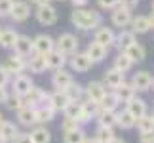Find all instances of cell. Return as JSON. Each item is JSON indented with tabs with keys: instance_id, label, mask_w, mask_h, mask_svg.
<instances>
[{
	"instance_id": "cell-2",
	"label": "cell",
	"mask_w": 154,
	"mask_h": 143,
	"mask_svg": "<svg viewBox=\"0 0 154 143\" xmlns=\"http://www.w3.org/2000/svg\"><path fill=\"white\" fill-rule=\"evenodd\" d=\"M78 46H80V40L76 38V34H72V33H61L59 38L55 40V50L65 53L67 57L74 56V53L78 52Z\"/></svg>"
},
{
	"instance_id": "cell-20",
	"label": "cell",
	"mask_w": 154,
	"mask_h": 143,
	"mask_svg": "<svg viewBox=\"0 0 154 143\" xmlns=\"http://www.w3.org/2000/svg\"><path fill=\"white\" fill-rule=\"evenodd\" d=\"M19 128H17L15 122L11 120H4L2 124H0V139H4L6 143H15L17 135H19Z\"/></svg>"
},
{
	"instance_id": "cell-50",
	"label": "cell",
	"mask_w": 154,
	"mask_h": 143,
	"mask_svg": "<svg viewBox=\"0 0 154 143\" xmlns=\"http://www.w3.org/2000/svg\"><path fill=\"white\" fill-rule=\"evenodd\" d=\"M34 6H44V4H50V0H31Z\"/></svg>"
},
{
	"instance_id": "cell-25",
	"label": "cell",
	"mask_w": 154,
	"mask_h": 143,
	"mask_svg": "<svg viewBox=\"0 0 154 143\" xmlns=\"http://www.w3.org/2000/svg\"><path fill=\"white\" fill-rule=\"evenodd\" d=\"M112 92L116 94V97H118V101H120V105H122V103H124V105L129 103V101H131L135 95H137L135 88L129 84V82H124V84H120L116 90H112Z\"/></svg>"
},
{
	"instance_id": "cell-21",
	"label": "cell",
	"mask_w": 154,
	"mask_h": 143,
	"mask_svg": "<svg viewBox=\"0 0 154 143\" xmlns=\"http://www.w3.org/2000/svg\"><path fill=\"white\" fill-rule=\"evenodd\" d=\"M69 103H70V101H69V97H67V94H65V92H57V90L50 92L48 105H50L55 113H63L65 109H67Z\"/></svg>"
},
{
	"instance_id": "cell-4",
	"label": "cell",
	"mask_w": 154,
	"mask_h": 143,
	"mask_svg": "<svg viewBox=\"0 0 154 143\" xmlns=\"http://www.w3.org/2000/svg\"><path fill=\"white\" fill-rule=\"evenodd\" d=\"M10 84H11V94L21 95V97H25V95L34 88V82H32V78L27 73L11 76V82H10Z\"/></svg>"
},
{
	"instance_id": "cell-60",
	"label": "cell",
	"mask_w": 154,
	"mask_h": 143,
	"mask_svg": "<svg viewBox=\"0 0 154 143\" xmlns=\"http://www.w3.org/2000/svg\"><path fill=\"white\" fill-rule=\"evenodd\" d=\"M0 33H2V29H0Z\"/></svg>"
},
{
	"instance_id": "cell-28",
	"label": "cell",
	"mask_w": 154,
	"mask_h": 143,
	"mask_svg": "<svg viewBox=\"0 0 154 143\" xmlns=\"http://www.w3.org/2000/svg\"><path fill=\"white\" fill-rule=\"evenodd\" d=\"M135 118L129 115V113L126 109H122V111H116V126L118 128H122V130H133L135 128Z\"/></svg>"
},
{
	"instance_id": "cell-9",
	"label": "cell",
	"mask_w": 154,
	"mask_h": 143,
	"mask_svg": "<svg viewBox=\"0 0 154 143\" xmlns=\"http://www.w3.org/2000/svg\"><path fill=\"white\" fill-rule=\"evenodd\" d=\"M74 82L72 78V73L67 69H59V71H53V75H51V86L55 88L57 92H65L67 88L70 86Z\"/></svg>"
},
{
	"instance_id": "cell-43",
	"label": "cell",
	"mask_w": 154,
	"mask_h": 143,
	"mask_svg": "<svg viewBox=\"0 0 154 143\" xmlns=\"http://www.w3.org/2000/svg\"><path fill=\"white\" fill-rule=\"evenodd\" d=\"M11 82V75L10 71L4 67V65H0V86H8Z\"/></svg>"
},
{
	"instance_id": "cell-36",
	"label": "cell",
	"mask_w": 154,
	"mask_h": 143,
	"mask_svg": "<svg viewBox=\"0 0 154 143\" xmlns=\"http://www.w3.org/2000/svg\"><path fill=\"white\" fill-rule=\"evenodd\" d=\"M82 107H84V101H70L67 105V109L63 111L65 118H72V120H78L80 113H82Z\"/></svg>"
},
{
	"instance_id": "cell-17",
	"label": "cell",
	"mask_w": 154,
	"mask_h": 143,
	"mask_svg": "<svg viewBox=\"0 0 154 143\" xmlns=\"http://www.w3.org/2000/svg\"><path fill=\"white\" fill-rule=\"evenodd\" d=\"M69 63V57L61 53L59 50H51L48 56H46V65H48V71H59L65 69V65Z\"/></svg>"
},
{
	"instance_id": "cell-18",
	"label": "cell",
	"mask_w": 154,
	"mask_h": 143,
	"mask_svg": "<svg viewBox=\"0 0 154 143\" xmlns=\"http://www.w3.org/2000/svg\"><path fill=\"white\" fill-rule=\"evenodd\" d=\"M137 42V37L129 31V29H124V31H120L116 34V38H114V48L118 52H126L131 44Z\"/></svg>"
},
{
	"instance_id": "cell-42",
	"label": "cell",
	"mask_w": 154,
	"mask_h": 143,
	"mask_svg": "<svg viewBox=\"0 0 154 143\" xmlns=\"http://www.w3.org/2000/svg\"><path fill=\"white\" fill-rule=\"evenodd\" d=\"M11 6H14V0H0V19L10 17Z\"/></svg>"
},
{
	"instance_id": "cell-22",
	"label": "cell",
	"mask_w": 154,
	"mask_h": 143,
	"mask_svg": "<svg viewBox=\"0 0 154 143\" xmlns=\"http://www.w3.org/2000/svg\"><path fill=\"white\" fill-rule=\"evenodd\" d=\"M17 122H19L21 126H25V128L38 126V124H36V111H34L32 107L25 105L21 111H17Z\"/></svg>"
},
{
	"instance_id": "cell-59",
	"label": "cell",
	"mask_w": 154,
	"mask_h": 143,
	"mask_svg": "<svg viewBox=\"0 0 154 143\" xmlns=\"http://www.w3.org/2000/svg\"><path fill=\"white\" fill-rule=\"evenodd\" d=\"M59 2H65V0H59Z\"/></svg>"
},
{
	"instance_id": "cell-3",
	"label": "cell",
	"mask_w": 154,
	"mask_h": 143,
	"mask_svg": "<svg viewBox=\"0 0 154 143\" xmlns=\"http://www.w3.org/2000/svg\"><path fill=\"white\" fill-rule=\"evenodd\" d=\"M106 92L109 90H106V86L101 80H90L84 86V99L91 101V103H101V99L105 97Z\"/></svg>"
},
{
	"instance_id": "cell-35",
	"label": "cell",
	"mask_w": 154,
	"mask_h": 143,
	"mask_svg": "<svg viewBox=\"0 0 154 143\" xmlns=\"http://www.w3.org/2000/svg\"><path fill=\"white\" fill-rule=\"evenodd\" d=\"M65 94H67L69 101H84V86L78 84V82H72V84L65 90Z\"/></svg>"
},
{
	"instance_id": "cell-12",
	"label": "cell",
	"mask_w": 154,
	"mask_h": 143,
	"mask_svg": "<svg viewBox=\"0 0 154 143\" xmlns=\"http://www.w3.org/2000/svg\"><path fill=\"white\" fill-rule=\"evenodd\" d=\"M131 19H133V14L129 10L126 8H122V6H118V8H114L110 11V21H112V25L114 27H120L122 31L126 27L131 25Z\"/></svg>"
},
{
	"instance_id": "cell-26",
	"label": "cell",
	"mask_w": 154,
	"mask_h": 143,
	"mask_svg": "<svg viewBox=\"0 0 154 143\" xmlns=\"http://www.w3.org/2000/svg\"><path fill=\"white\" fill-rule=\"evenodd\" d=\"M131 31L135 37L137 34H145V33H149L150 31V25H149V15H135L133 19H131V25H129Z\"/></svg>"
},
{
	"instance_id": "cell-27",
	"label": "cell",
	"mask_w": 154,
	"mask_h": 143,
	"mask_svg": "<svg viewBox=\"0 0 154 143\" xmlns=\"http://www.w3.org/2000/svg\"><path fill=\"white\" fill-rule=\"evenodd\" d=\"M95 120H97V126L114 130L116 128V111H103L101 109Z\"/></svg>"
},
{
	"instance_id": "cell-52",
	"label": "cell",
	"mask_w": 154,
	"mask_h": 143,
	"mask_svg": "<svg viewBox=\"0 0 154 143\" xmlns=\"http://www.w3.org/2000/svg\"><path fill=\"white\" fill-rule=\"evenodd\" d=\"M109 143H126V141H124L122 138H116V135H114V138H112V139H110Z\"/></svg>"
},
{
	"instance_id": "cell-1",
	"label": "cell",
	"mask_w": 154,
	"mask_h": 143,
	"mask_svg": "<svg viewBox=\"0 0 154 143\" xmlns=\"http://www.w3.org/2000/svg\"><path fill=\"white\" fill-rule=\"evenodd\" d=\"M70 23L80 31H95L103 25V15L93 8H76L70 14Z\"/></svg>"
},
{
	"instance_id": "cell-53",
	"label": "cell",
	"mask_w": 154,
	"mask_h": 143,
	"mask_svg": "<svg viewBox=\"0 0 154 143\" xmlns=\"http://www.w3.org/2000/svg\"><path fill=\"white\" fill-rule=\"evenodd\" d=\"M149 25H150V29H154V14L149 15Z\"/></svg>"
},
{
	"instance_id": "cell-57",
	"label": "cell",
	"mask_w": 154,
	"mask_h": 143,
	"mask_svg": "<svg viewBox=\"0 0 154 143\" xmlns=\"http://www.w3.org/2000/svg\"><path fill=\"white\" fill-rule=\"evenodd\" d=\"M152 90H154V80H152Z\"/></svg>"
},
{
	"instance_id": "cell-33",
	"label": "cell",
	"mask_w": 154,
	"mask_h": 143,
	"mask_svg": "<svg viewBox=\"0 0 154 143\" xmlns=\"http://www.w3.org/2000/svg\"><path fill=\"white\" fill-rule=\"evenodd\" d=\"M112 67H114L116 71H120V73L126 75L128 71L133 67V61H131V59H129L124 52H118V56L114 57V63H112Z\"/></svg>"
},
{
	"instance_id": "cell-7",
	"label": "cell",
	"mask_w": 154,
	"mask_h": 143,
	"mask_svg": "<svg viewBox=\"0 0 154 143\" xmlns=\"http://www.w3.org/2000/svg\"><path fill=\"white\" fill-rule=\"evenodd\" d=\"M34 17H36V21L40 25H55L57 23V10L53 8L51 4H44V6H36V10H34Z\"/></svg>"
},
{
	"instance_id": "cell-41",
	"label": "cell",
	"mask_w": 154,
	"mask_h": 143,
	"mask_svg": "<svg viewBox=\"0 0 154 143\" xmlns=\"http://www.w3.org/2000/svg\"><path fill=\"white\" fill-rule=\"evenodd\" d=\"M82 128L76 120H72V118H63V122H61V130H63V134L65 132H72V130H78Z\"/></svg>"
},
{
	"instance_id": "cell-15",
	"label": "cell",
	"mask_w": 154,
	"mask_h": 143,
	"mask_svg": "<svg viewBox=\"0 0 154 143\" xmlns=\"http://www.w3.org/2000/svg\"><path fill=\"white\" fill-rule=\"evenodd\" d=\"M4 67L10 71L11 76L23 75V73L27 71V57H21V56H17V53H14V56H10L8 59H6Z\"/></svg>"
},
{
	"instance_id": "cell-54",
	"label": "cell",
	"mask_w": 154,
	"mask_h": 143,
	"mask_svg": "<svg viewBox=\"0 0 154 143\" xmlns=\"http://www.w3.org/2000/svg\"><path fill=\"white\" fill-rule=\"evenodd\" d=\"M4 120H6V118H4V116H2V113H0V124H2V122H4Z\"/></svg>"
},
{
	"instance_id": "cell-45",
	"label": "cell",
	"mask_w": 154,
	"mask_h": 143,
	"mask_svg": "<svg viewBox=\"0 0 154 143\" xmlns=\"http://www.w3.org/2000/svg\"><path fill=\"white\" fill-rule=\"evenodd\" d=\"M139 0H118V6H122V8H126L129 11H133L135 8H137Z\"/></svg>"
},
{
	"instance_id": "cell-58",
	"label": "cell",
	"mask_w": 154,
	"mask_h": 143,
	"mask_svg": "<svg viewBox=\"0 0 154 143\" xmlns=\"http://www.w3.org/2000/svg\"><path fill=\"white\" fill-rule=\"evenodd\" d=\"M0 143H6V141H4V139H0Z\"/></svg>"
},
{
	"instance_id": "cell-44",
	"label": "cell",
	"mask_w": 154,
	"mask_h": 143,
	"mask_svg": "<svg viewBox=\"0 0 154 143\" xmlns=\"http://www.w3.org/2000/svg\"><path fill=\"white\" fill-rule=\"evenodd\" d=\"M97 4L101 10H110V11L118 8V0H97Z\"/></svg>"
},
{
	"instance_id": "cell-34",
	"label": "cell",
	"mask_w": 154,
	"mask_h": 143,
	"mask_svg": "<svg viewBox=\"0 0 154 143\" xmlns=\"http://www.w3.org/2000/svg\"><path fill=\"white\" fill-rule=\"evenodd\" d=\"M99 107H101L103 111H116L118 107H120V101H118V97H116V94H114V92L109 90V92L105 94V97L101 99Z\"/></svg>"
},
{
	"instance_id": "cell-51",
	"label": "cell",
	"mask_w": 154,
	"mask_h": 143,
	"mask_svg": "<svg viewBox=\"0 0 154 143\" xmlns=\"http://www.w3.org/2000/svg\"><path fill=\"white\" fill-rule=\"evenodd\" d=\"M84 143H101V141H99L95 135H91V138H86V139H84Z\"/></svg>"
},
{
	"instance_id": "cell-48",
	"label": "cell",
	"mask_w": 154,
	"mask_h": 143,
	"mask_svg": "<svg viewBox=\"0 0 154 143\" xmlns=\"http://www.w3.org/2000/svg\"><path fill=\"white\" fill-rule=\"evenodd\" d=\"M8 95H10L8 88H6V86H0V105H2V103H6V99H8Z\"/></svg>"
},
{
	"instance_id": "cell-29",
	"label": "cell",
	"mask_w": 154,
	"mask_h": 143,
	"mask_svg": "<svg viewBox=\"0 0 154 143\" xmlns=\"http://www.w3.org/2000/svg\"><path fill=\"white\" fill-rule=\"evenodd\" d=\"M124 53H126V56L131 59L133 63H141V61H145V57H146V50H145V46H143V44H139V42L131 44Z\"/></svg>"
},
{
	"instance_id": "cell-24",
	"label": "cell",
	"mask_w": 154,
	"mask_h": 143,
	"mask_svg": "<svg viewBox=\"0 0 154 143\" xmlns=\"http://www.w3.org/2000/svg\"><path fill=\"white\" fill-rule=\"evenodd\" d=\"M27 71H31V73H34V75L46 73V71H48V65H46V56L32 53V56L27 59Z\"/></svg>"
},
{
	"instance_id": "cell-5",
	"label": "cell",
	"mask_w": 154,
	"mask_h": 143,
	"mask_svg": "<svg viewBox=\"0 0 154 143\" xmlns=\"http://www.w3.org/2000/svg\"><path fill=\"white\" fill-rule=\"evenodd\" d=\"M51 50H55V40H53L50 34L40 33L32 38V53H38V56H48Z\"/></svg>"
},
{
	"instance_id": "cell-16",
	"label": "cell",
	"mask_w": 154,
	"mask_h": 143,
	"mask_svg": "<svg viewBox=\"0 0 154 143\" xmlns=\"http://www.w3.org/2000/svg\"><path fill=\"white\" fill-rule=\"evenodd\" d=\"M11 50H14V53H17V56L29 59V57L32 56V38L27 37V34H19Z\"/></svg>"
},
{
	"instance_id": "cell-10",
	"label": "cell",
	"mask_w": 154,
	"mask_h": 143,
	"mask_svg": "<svg viewBox=\"0 0 154 143\" xmlns=\"http://www.w3.org/2000/svg\"><path fill=\"white\" fill-rule=\"evenodd\" d=\"M91 59L88 57L86 52H76L74 56H70L69 59V67L72 69V73H88L91 69Z\"/></svg>"
},
{
	"instance_id": "cell-49",
	"label": "cell",
	"mask_w": 154,
	"mask_h": 143,
	"mask_svg": "<svg viewBox=\"0 0 154 143\" xmlns=\"http://www.w3.org/2000/svg\"><path fill=\"white\" fill-rule=\"evenodd\" d=\"M70 2H72L74 10H76V8H88V2H90V0H70Z\"/></svg>"
},
{
	"instance_id": "cell-31",
	"label": "cell",
	"mask_w": 154,
	"mask_h": 143,
	"mask_svg": "<svg viewBox=\"0 0 154 143\" xmlns=\"http://www.w3.org/2000/svg\"><path fill=\"white\" fill-rule=\"evenodd\" d=\"M29 135H31L32 143H50L51 141V134L46 126H34L29 132Z\"/></svg>"
},
{
	"instance_id": "cell-23",
	"label": "cell",
	"mask_w": 154,
	"mask_h": 143,
	"mask_svg": "<svg viewBox=\"0 0 154 143\" xmlns=\"http://www.w3.org/2000/svg\"><path fill=\"white\" fill-rule=\"evenodd\" d=\"M106 52H109V48L97 44L95 40H91V42L88 44V48H86V53H88V57L91 59V63H101V61H105Z\"/></svg>"
},
{
	"instance_id": "cell-37",
	"label": "cell",
	"mask_w": 154,
	"mask_h": 143,
	"mask_svg": "<svg viewBox=\"0 0 154 143\" xmlns=\"http://www.w3.org/2000/svg\"><path fill=\"white\" fill-rule=\"evenodd\" d=\"M88 138L84 128L72 130V132H65L63 134V143H84V139Z\"/></svg>"
},
{
	"instance_id": "cell-13",
	"label": "cell",
	"mask_w": 154,
	"mask_h": 143,
	"mask_svg": "<svg viewBox=\"0 0 154 143\" xmlns=\"http://www.w3.org/2000/svg\"><path fill=\"white\" fill-rule=\"evenodd\" d=\"M126 111L131 115L135 120H139V118H143L145 115H149V107H146V101L141 99V97H135L129 101V103H126Z\"/></svg>"
},
{
	"instance_id": "cell-19",
	"label": "cell",
	"mask_w": 154,
	"mask_h": 143,
	"mask_svg": "<svg viewBox=\"0 0 154 143\" xmlns=\"http://www.w3.org/2000/svg\"><path fill=\"white\" fill-rule=\"evenodd\" d=\"M114 38H116V33L112 31L110 27H99L95 29V37H93V40H95L97 44H101L105 48H110V46H114Z\"/></svg>"
},
{
	"instance_id": "cell-30",
	"label": "cell",
	"mask_w": 154,
	"mask_h": 143,
	"mask_svg": "<svg viewBox=\"0 0 154 143\" xmlns=\"http://www.w3.org/2000/svg\"><path fill=\"white\" fill-rule=\"evenodd\" d=\"M34 111H36V124L38 126H46L48 122H51L53 118H55V111H53L50 105H42Z\"/></svg>"
},
{
	"instance_id": "cell-38",
	"label": "cell",
	"mask_w": 154,
	"mask_h": 143,
	"mask_svg": "<svg viewBox=\"0 0 154 143\" xmlns=\"http://www.w3.org/2000/svg\"><path fill=\"white\" fill-rule=\"evenodd\" d=\"M6 107H8L10 111H21L23 107H25V99L21 97V95H15V94H11L10 92V95H8V99H6V103H4Z\"/></svg>"
},
{
	"instance_id": "cell-56",
	"label": "cell",
	"mask_w": 154,
	"mask_h": 143,
	"mask_svg": "<svg viewBox=\"0 0 154 143\" xmlns=\"http://www.w3.org/2000/svg\"><path fill=\"white\" fill-rule=\"evenodd\" d=\"M150 116H152V120H154V111H152V113H150Z\"/></svg>"
},
{
	"instance_id": "cell-39",
	"label": "cell",
	"mask_w": 154,
	"mask_h": 143,
	"mask_svg": "<svg viewBox=\"0 0 154 143\" xmlns=\"http://www.w3.org/2000/svg\"><path fill=\"white\" fill-rule=\"evenodd\" d=\"M135 128L139 130V134L143 132H154V120L150 115H145L143 118H139L137 122H135Z\"/></svg>"
},
{
	"instance_id": "cell-32",
	"label": "cell",
	"mask_w": 154,
	"mask_h": 143,
	"mask_svg": "<svg viewBox=\"0 0 154 143\" xmlns=\"http://www.w3.org/2000/svg\"><path fill=\"white\" fill-rule=\"evenodd\" d=\"M17 34L14 29H2V33H0V48H4V50H11L15 44V40H17Z\"/></svg>"
},
{
	"instance_id": "cell-40",
	"label": "cell",
	"mask_w": 154,
	"mask_h": 143,
	"mask_svg": "<svg viewBox=\"0 0 154 143\" xmlns=\"http://www.w3.org/2000/svg\"><path fill=\"white\" fill-rule=\"evenodd\" d=\"M95 138H97L99 141H101V143H109L112 138H114V130L97 126V130H95Z\"/></svg>"
},
{
	"instance_id": "cell-14",
	"label": "cell",
	"mask_w": 154,
	"mask_h": 143,
	"mask_svg": "<svg viewBox=\"0 0 154 143\" xmlns=\"http://www.w3.org/2000/svg\"><path fill=\"white\" fill-rule=\"evenodd\" d=\"M124 82H126V75L120 73V71H116L114 67L106 69L103 73V84L106 88H110V90H116V88L120 84H124Z\"/></svg>"
},
{
	"instance_id": "cell-55",
	"label": "cell",
	"mask_w": 154,
	"mask_h": 143,
	"mask_svg": "<svg viewBox=\"0 0 154 143\" xmlns=\"http://www.w3.org/2000/svg\"><path fill=\"white\" fill-rule=\"evenodd\" d=\"M150 8H152V14H154V0H152V4H150Z\"/></svg>"
},
{
	"instance_id": "cell-46",
	"label": "cell",
	"mask_w": 154,
	"mask_h": 143,
	"mask_svg": "<svg viewBox=\"0 0 154 143\" xmlns=\"http://www.w3.org/2000/svg\"><path fill=\"white\" fill-rule=\"evenodd\" d=\"M139 143H154V132H143V134H139Z\"/></svg>"
},
{
	"instance_id": "cell-8",
	"label": "cell",
	"mask_w": 154,
	"mask_h": 143,
	"mask_svg": "<svg viewBox=\"0 0 154 143\" xmlns=\"http://www.w3.org/2000/svg\"><path fill=\"white\" fill-rule=\"evenodd\" d=\"M31 17V4L27 0H14V6H11L10 11V19L15 23H23Z\"/></svg>"
},
{
	"instance_id": "cell-6",
	"label": "cell",
	"mask_w": 154,
	"mask_h": 143,
	"mask_svg": "<svg viewBox=\"0 0 154 143\" xmlns=\"http://www.w3.org/2000/svg\"><path fill=\"white\" fill-rule=\"evenodd\" d=\"M23 99H25V105H27V107L38 109V107H42V105H48L50 92H46L44 88H40V86H34Z\"/></svg>"
},
{
	"instance_id": "cell-11",
	"label": "cell",
	"mask_w": 154,
	"mask_h": 143,
	"mask_svg": "<svg viewBox=\"0 0 154 143\" xmlns=\"http://www.w3.org/2000/svg\"><path fill=\"white\" fill-rule=\"evenodd\" d=\"M152 80H154V76L149 71H137V73H133L129 84L135 88V92H146L152 88Z\"/></svg>"
},
{
	"instance_id": "cell-47",
	"label": "cell",
	"mask_w": 154,
	"mask_h": 143,
	"mask_svg": "<svg viewBox=\"0 0 154 143\" xmlns=\"http://www.w3.org/2000/svg\"><path fill=\"white\" fill-rule=\"evenodd\" d=\"M15 143H32V139H31V135H29V132L27 134H19L17 135V139H15Z\"/></svg>"
}]
</instances>
